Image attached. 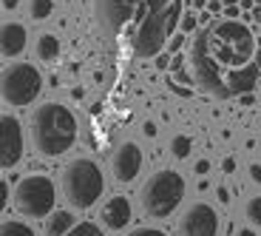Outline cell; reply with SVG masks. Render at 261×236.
Wrapping results in <instances>:
<instances>
[{"label":"cell","instance_id":"obj_28","mask_svg":"<svg viewBox=\"0 0 261 236\" xmlns=\"http://www.w3.org/2000/svg\"><path fill=\"white\" fill-rule=\"evenodd\" d=\"M3 9H17V0H3Z\"/></svg>","mask_w":261,"mask_h":236},{"label":"cell","instance_id":"obj_15","mask_svg":"<svg viewBox=\"0 0 261 236\" xmlns=\"http://www.w3.org/2000/svg\"><path fill=\"white\" fill-rule=\"evenodd\" d=\"M51 12H54V0H29V14H32V20H37V23L48 20Z\"/></svg>","mask_w":261,"mask_h":236},{"label":"cell","instance_id":"obj_13","mask_svg":"<svg viewBox=\"0 0 261 236\" xmlns=\"http://www.w3.org/2000/svg\"><path fill=\"white\" fill-rule=\"evenodd\" d=\"M77 228L71 210H54L48 219H43V233L46 236H68Z\"/></svg>","mask_w":261,"mask_h":236},{"label":"cell","instance_id":"obj_14","mask_svg":"<svg viewBox=\"0 0 261 236\" xmlns=\"http://www.w3.org/2000/svg\"><path fill=\"white\" fill-rule=\"evenodd\" d=\"M34 54H37V60H43V63H51V60H57V57H60V37H54L51 32H43V34L37 37Z\"/></svg>","mask_w":261,"mask_h":236},{"label":"cell","instance_id":"obj_5","mask_svg":"<svg viewBox=\"0 0 261 236\" xmlns=\"http://www.w3.org/2000/svg\"><path fill=\"white\" fill-rule=\"evenodd\" d=\"M185 197V179L179 171L173 168H162L156 174H150L148 182L142 185V194H139V205L148 217L153 219H165L170 217L173 210L179 208Z\"/></svg>","mask_w":261,"mask_h":236},{"label":"cell","instance_id":"obj_6","mask_svg":"<svg viewBox=\"0 0 261 236\" xmlns=\"http://www.w3.org/2000/svg\"><path fill=\"white\" fill-rule=\"evenodd\" d=\"M54 199H57V188L46 174L23 177L14 188V208L29 219H48L54 214Z\"/></svg>","mask_w":261,"mask_h":236},{"label":"cell","instance_id":"obj_27","mask_svg":"<svg viewBox=\"0 0 261 236\" xmlns=\"http://www.w3.org/2000/svg\"><path fill=\"white\" fill-rule=\"evenodd\" d=\"M219 199H222V202H230V194H227V188H219Z\"/></svg>","mask_w":261,"mask_h":236},{"label":"cell","instance_id":"obj_12","mask_svg":"<svg viewBox=\"0 0 261 236\" xmlns=\"http://www.w3.org/2000/svg\"><path fill=\"white\" fill-rule=\"evenodd\" d=\"M23 49H26V29L20 23H3V29H0V52H3V57L12 60Z\"/></svg>","mask_w":261,"mask_h":236},{"label":"cell","instance_id":"obj_25","mask_svg":"<svg viewBox=\"0 0 261 236\" xmlns=\"http://www.w3.org/2000/svg\"><path fill=\"white\" fill-rule=\"evenodd\" d=\"M222 168L227 171V174H233V171H236V159H230V157H227V159L222 162Z\"/></svg>","mask_w":261,"mask_h":236},{"label":"cell","instance_id":"obj_26","mask_svg":"<svg viewBox=\"0 0 261 236\" xmlns=\"http://www.w3.org/2000/svg\"><path fill=\"white\" fill-rule=\"evenodd\" d=\"M224 14H227V20H236V14H239V9H236V6H227V12H224Z\"/></svg>","mask_w":261,"mask_h":236},{"label":"cell","instance_id":"obj_1","mask_svg":"<svg viewBox=\"0 0 261 236\" xmlns=\"http://www.w3.org/2000/svg\"><path fill=\"white\" fill-rule=\"evenodd\" d=\"M190 77L204 94L230 100L261 83V43L242 20H216L190 43Z\"/></svg>","mask_w":261,"mask_h":236},{"label":"cell","instance_id":"obj_11","mask_svg":"<svg viewBox=\"0 0 261 236\" xmlns=\"http://www.w3.org/2000/svg\"><path fill=\"white\" fill-rule=\"evenodd\" d=\"M99 219L108 230H122L130 222V202L125 197H111L99 208Z\"/></svg>","mask_w":261,"mask_h":236},{"label":"cell","instance_id":"obj_17","mask_svg":"<svg viewBox=\"0 0 261 236\" xmlns=\"http://www.w3.org/2000/svg\"><path fill=\"white\" fill-rule=\"evenodd\" d=\"M244 219H247L255 230H261V197H250L247 202H244Z\"/></svg>","mask_w":261,"mask_h":236},{"label":"cell","instance_id":"obj_10","mask_svg":"<svg viewBox=\"0 0 261 236\" xmlns=\"http://www.w3.org/2000/svg\"><path fill=\"white\" fill-rule=\"evenodd\" d=\"M142 162H145L142 148H139L137 143H122L117 151H114V157H111V174H114V179H117V182H122V185L134 182V179H137V174L142 171Z\"/></svg>","mask_w":261,"mask_h":236},{"label":"cell","instance_id":"obj_4","mask_svg":"<svg viewBox=\"0 0 261 236\" xmlns=\"http://www.w3.org/2000/svg\"><path fill=\"white\" fill-rule=\"evenodd\" d=\"M60 188H63V197L68 199V205L77 210L91 208L105 191V179L102 171L94 159L88 157H77L71 162H65L63 174H60Z\"/></svg>","mask_w":261,"mask_h":236},{"label":"cell","instance_id":"obj_19","mask_svg":"<svg viewBox=\"0 0 261 236\" xmlns=\"http://www.w3.org/2000/svg\"><path fill=\"white\" fill-rule=\"evenodd\" d=\"M68 236H105V233H102V230H99L94 222H80Z\"/></svg>","mask_w":261,"mask_h":236},{"label":"cell","instance_id":"obj_8","mask_svg":"<svg viewBox=\"0 0 261 236\" xmlns=\"http://www.w3.org/2000/svg\"><path fill=\"white\" fill-rule=\"evenodd\" d=\"M219 214L207 202H190L179 217V236H216Z\"/></svg>","mask_w":261,"mask_h":236},{"label":"cell","instance_id":"obj_9","mask_svg":"<svg viewBox=\"0 0 261 236\" xmlns=\"http://www.w3.org/2000/svg\"><path fill=\"white\" fill-rule=\"evenodd\" d=\"M20 157H23V128H20L17 117L3 114V120H0V168H14Z\"/></svg>","mask_w":261,"mask_h":236},{"label":"cell","instance_id":"obj_29","mask_svg":"<svg viewBox=\"0 0 261 236\" xmlns=\"http://www.w3.org/2000/svg\"><path fill=\"white\" fill-rule=\"evenodd\" d=\"M156 68H168V57H159L156 60Z\"/></svg>","mask_w":261,"mask_h":236},{"label":"cell","instance_id":"obj_20","mask_svg":"<svg viewBox=\"0 0 261 236\" xmlns=\"http://www.w3.org/2000/svg\"><path fill=\"white\" fill-rule=\"evenodd\" d=\"M125 236H168V233L159 230V228H134L130 233H125Z\"/></svg>","mask_w":261,"mask_h":236},{"label":"cell","instance_id":"obj_16","mask_svg":"<svg viewBox=\"0 0 261 236\" xmlns=\"http://www.w3.org/2000/svg\"><path fill=\"white\" fill-rule=\"evenodd\" d=\"M0 236H37V233H34L26 222H20V219H3Z\"/></svg>","mask_w":261,"mask_h":236},{"label":"cell","instance_id":"obj_31","mask_svg":"<svg viewBox=\"0 0 261 236\" xmlns=\"http://www.w3.org/2000/svg\"><path fill=\"white\" fill-rule=\"evenodd\" d=\"M224 6H236V0H224Z\"/></svg>","mask_w":261,"mask_h":236},{"label":"cell","instance_id":"obj_21","mask_svg":"<svg viewBox=\"0 0 261 236\" xmlns=\"http://www.w3.org/2000/svg\"><path fill=\"white\" fill-rule=\"evenodd\" d=\"M247 171H250V179H253L255 185H261V165L258 162H250Z\"/></svg>","mask_w":261,"mask_h":236},{"label":"cell","instance_id":"obj_22","mask_svg":"<svg viewBox=\"0 0 261 236\" xmlns=\"http://www.w3.org/2000/svg\"><path fill=\"white\" fill-rule=\"evenodd\" d=\"M182 29H185V32H193V29H196V17H190V14H188V17L182 20Z\"/></svg>","mask_w":261,"mask_h":236},{"label":"cell","instance_id":"obj_23","mask_svg":"<svg viewBox=\"0 0 261 236\" xmlns=\"http://www.w3.org/2000/svg\"><path fill=\"white\" fill-rule=\"evenodd\" d=\"M207 171H210V162H207V159L196 162V174H207Z\"/></svg>","mask_w":261,"mask_h":236},{"label":"cell","instance_id":"obj_18","mask_svg":"<svg viewBox=\"0 0 261 236\" xmlns=\"http://www.w3.org/2000/svg\"><path fill=\"white\" fill-rule=\"evenodd\" d=\"M190 148H193V139H190L188 134H176V137L170 139V154L176 159H188Z\"/></svg>","mask_w":261,"mask_h":236},{"label":"cell","instance_id":"obj_7","mask_svg":"<svg viewBox=\"0 0 261 236\" xmlns=\"http://www.w3.org/2000/svg\"><path fill=\"white\" fill-rule=\"evenodd\" d=\"M43 88V77L32 63H12L3 68L0 77V91H3V103L23 108V105L34 103Z\"/></svg>","mask_w":261,"mask_h":236},{"label":"cell","instance_id":"obj_24","mask_svg":"<svg viewBox=\"0 0 261 236\" xmlns=\"http://www.w3.org/2000/svg\"><path fill=\"white\" fill-rule=\"evenodd\" d=\"M142 128H145V137H156V125L153 123H145Z\"/></svg>","mask_w":261,"mask_h":236},{"label":"cell","instance_id":"obj_3","mask_svg":"<svg viewBox=\"0 0 261 236\" xmlns=\"http://www.w3.org/2000/svg\"><path fill=\"white\" fill-rule=\"evenodd\" d=\"M29 137L40 157H63L77 143V120L63 103L37 105L29 120Z\"/></svg>","mask_w":261,"mask_h":236},{"label":"cell","instance_id":"obj_30","mask_svg":"<svg viewBox=\"0 0 261 236\" xmlns=\"http://www.w3.org/2000/svg\"><path fill=\"white\" fill-rule=\"evenodd\" d=\"M236 236H255V230H239Z\"/></svg>","mask_w":261,"mask_h":236},{"label":"cell","instance_id":"obj_2","mask_svg":"<svg viewBox=\"0 0 261 236\" xmlns=\"http://www.w3.org/2000/svg\"><path fill=\"white\" fill-rule=\"evenodd\" d=\"M94 17L105 40L148 60L173 37L182 20V0H94Z\"/></svg>","mask_w":261,"mask_h":236}]
</instances>
